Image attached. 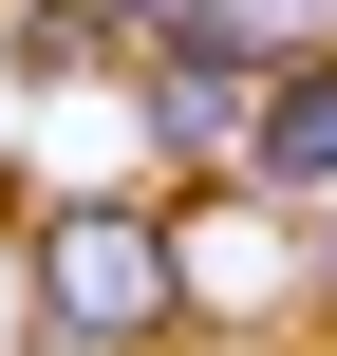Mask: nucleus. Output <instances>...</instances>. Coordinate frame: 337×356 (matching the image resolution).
<instances>
[{"label": "nucleus", "mask_w": 337, "mask_h": 356, "mask_svg": "<svg viewBox=\"0 0 337 356\" xmlns=\"http://www.w3.org/2000/svg\"><path fill=\"white\" fill-rule=\"evenodd\" d=\"M94 19H113L131 56H150V38H206V56H300V38H319V0H94Z\"/></svg>", "instance_id": "obj_4"}, {"label": "nucleus", "mask_w": 337, "mask_h": 356, "mask_svg": "<svg viewBox=\"0 0 337 356\" xmlns=\"http://www.w3.org/2000/svg\"><path fill=\"white\" fill-rule=\"evenodd\" d=\"M281 225H300V300L337 319V207H281Z\"/></svg>", "instance_id": "obj_5"}, {"label": "nucleus", "mask_w": 337, "mask_h": 356, "mask_svg": "<svg viewBox=\"0 0 337 356\" xmlns=\"http://www.w3.org/2000/svg\"><path fill=\"white\" fill-rule=\"evenodd\" d=\"M225 188H263V207H337V19L300 56H263V113H244V169Z\"/></svg>", "instance_id": "obj_3"}, {"label": "nucleus", "mask_w": 337, "mask_h": 356, "mask_svg": "<svg viewBox=\"0 0 337 356\" xmlns=\"http://www.w3.org/2000/svg\"><path fill=\"white\" fill-rule=\"evenodd\" d=\"M244 113H263V56H206V38H150V56H131L150 169H244Z\"/></svg>", "instance_id": "obj_2"}, {"label": "nucleus", "mask_w": 337, "mask_h": 356, "mask_svg": "<svg viewBox=\"0 0 337 356\" xmlns=\"http://www.w3.org/2000/svg\"><path fill=\"white\" fill-rule=\"evenodd\" d=\"M19 356H94V338H56V319H19Z\"/></svg>", "instance_id": "obj_6"}, {"label": "nucleus", "mask_w": 337, "mask_h": 356, "mask_svg": "<svg viewBox=\"0 0 337 356\" xmlns=\"http://www.w3.org/2000/svg\"><path fill=\"white\" fill-rule=\"evenodd\" d=\"M188 300H206V244H188L169 188H56V207H19V319H56L94 356H169Z\"/></svg>", "instance_id": "obj_1"}]
</instances>
